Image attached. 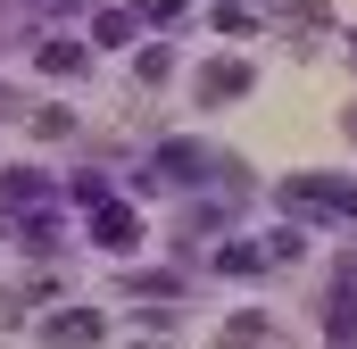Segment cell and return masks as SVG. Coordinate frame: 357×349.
I'll list each match as a JSON object with an SVG mask.
<instances>
[{
	"mask_svg": "<svg viewBox=\"0 0 357 349\" xmlns=\"http://www.w3.org/2000/svg\"><path fill=\"white\" fill-rule=\"evenodd\" d=\"M100 341V316H50L42 325V349H91Z\"/></svg>",
	"mask_w": 357,
	"mask_h": 349,
	"instance_id": "cell-2",
	"label": "cell"
},
{
	"mask_svg": "<svg viewBox=\"0 0 357 349\" xmlns=\"http://www.w3.org/2000/svg\"><path fill=\"white\" fill-rule=\"evenodd\" d=\"M282 208H299V216H357V183H316V174H291V183H282Z\"/></svg>",
	"mask_w": 357,
	"mask_h": 349,
	"instance_id": "cell-1",
	"label": "cell"
},
{
	"mask_svg": "<svg viewBox=\"0 0 357 349\" xmlns=\"http://www.w3.org/2000/svg\"><path fill=\"white\" fill-rule=\"evenodd\" d=\"M42 191H50V183H42L33 167H8V183H0V200H8V208H25V200H42Z\"/></svg>",
	"mask_w": 357,
	"mask_h": 349,
	"instance_id": "cell-5",
	"label": "cell"
},
{
	"mask_svg": "<svg viewBox=\"0 0 357 349\" xmlns=\"http://www.w3.org/2000/svg\"><path fill=\"white\" fill-rule=\"evenodd\" d=\"M233 91H250V67H241V59H225V67L199 75V100H233Z\"/></svg>",
	"mask_w": 357,
	"mask_h": 349,
	"instance_id": "cell-4",
	"label": "cell"
},
{
	"mask_svg": "<svg viewBox=\"0 0 357 349\" xmlns=\"http://www.w3.org/2000/svg\"><path fill=\"white\" fill-rule=\"evenodd\" d=\"M42 67H50V75H75V67H84V50H75V42H50V50H42Z\"/></svg>",
	"mask_w": 357,
	"mask_h": 349,
	"instance_id": "cell-6",
	"label": "cell"
},
{
	"mask_svg": "<svg viewBox=\"0 0 357 349\" xmlns=\"http://www.w3.org/2000/svg\"><path fill=\"white\" fill-rule=\"evenodd\" d=\"M8 108H17V100H8V91H0V117H8Z\"/></svg>",
	"mask_w": 357,
	"mask_h": 349,
	"instance_id": "cell-7",
	"label": "cell"
},
{
	"mask_svg": "<svg viewBox=\"0 0 357 349\" xmlns=\"http://www.w3.org/2000/svg\"><path fill=\"white\" fill-rule=\"evenodd\" d=\"M91 233H100V250H133V242H142V216H133V208H100Z\"/></svg>",
	"mask_w": 357,
	"mask_h": 349,
	"instance_id": "cell-3",
	"label": "cell"
}]
</instances>
